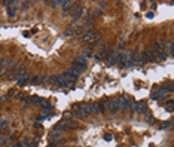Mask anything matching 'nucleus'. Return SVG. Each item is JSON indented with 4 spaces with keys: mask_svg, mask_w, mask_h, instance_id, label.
Here are the masks:
<instances>
[{
    "mask_svg": "<svg viewBox=\"0 0 174 147\" xmlns=\"http://www.w3.org/2000/svg\"><path fill=\"white\" fill-rule=\"evenodd\" d=\"M131 103H133V100H131L130 97L124 95V97L118 98V108H119V110H128L130 106H131Z\"/></svg>",
    "mask_w": 174,
    "mask_h": 147,
    "instance_id": "nucleus-1",
    "label": "nucleus"
},
{
    "mask_svg": "<svg viewBox=\"0 0 174 147\" xmlns=\"http://www.w3.org/2000/svg\"><path fill=\"white\" fill-rule=\"evenodd\" d=\"M95 36H97V33H95L94 30H86V31H83V34L80 36V40H82V42H92V40L95 39Z\"/></svg>",
    "mask_w": 174,
    "mask_h": 147,
    "instance_id": "nucleus-2",
    "label": "nucleus"
},
{
    "mask_svg": "<svg viewBox=\"0 0 174 147\" xmlns=\"http://www.w3.org/2000/svg\"><path fill=\"white\" fill-rule=\"evenodd\" d=\"M153 57H155V52L152 49H146L143 54H140V58H141L143 64L147 63V61H153Z\"/></svg>",
    "mask_w": 174,
    "mask_h": 147,
    "instance_id": "nucleus-3",
    "label": "nucleus"
},
{
    "mask_svg": "<svg viewBox=\"0 0 174 147\" xmlns=\"http://www.w3.org/2000/svg\"><path fill=\"white\" fill-rule=\"evenodd\" d=\"M76 107L82 111V114L85 116V119L91 114V106H90V104H86V103H83V104H76Z\"/></svg>",
    "mask_w": 174,
    "mask_h": 147,
    "instance_id": "nucleus-4",
    "label": "nucleus"
},
{
    "mask_svg": "<svg viewBox=\"0 0 174 147\" xmlns=\"http://www.w3.org/2000/svg\"><path fill=\"white\" fill-rule=\"evenodd\" d=\"M115 55H116V51H113V49H109V51L106 52V55H104V63H106L107 65H113Z\"/></svg>",
    "mask_w": 174,
    "mask_h": 147,
    "instance_id": "nucleus-5",
    "label": "nucleus"
},
{
    "mask_svg": "<svg viewBox=\"0 0 174 147\" xmlns=\"http://www.w3.org/2000/svg\"><path fill=\"white\" fill-rule=\"evenodd\" d=\"M46 101L40 97H28L27 98V104H34V106H43Z\"/></svg>",
    "mask_w": 174,
    "mask_h": 147,
    "instance_id": "nucleus-6",
    "label": "nucleus"
},
{
    "mask_svg": "<svg viewBox=\"0 0 174 147\" xmlns=\"http://www.w3.org/2000/svg\"><path fill=\"white\" fill-rule=\"evenodd\" d=\"M107 110L110 113H116L118 108V100H107Z\"/></svg>",
    "mask_w": 174,
    "mask_h": 147,
    "instance_id": "nucleus-7",
    "label": "nucleus"
},
{
    "mask_svg": "<svg viewBox=\"0 0 174 147\" xmlns=\"http://www.w3.org/2000/svg\"><path fill=\"white\" fill-rule=\"evenodd\" d=\"M64 123H66V129H67V131H68V129H77V128H79L77 122L73 120V119H67V120H64Z\"/></svg>",
    "mask_w": 174,
    "mask_h": 147,
    "instance_id": "nucleus-8",
    "label": "nucleus"
},
{
    "mask_svg": "<svg viewBox=\"0 0 174 147\" xmlns=\"http://www.w3.org/2000/svg\"><path fill=\"white\" fill-rule=\"evenodd\" d=\"M167 54H165V51H161V52H156L155 54V57H153V61H164V60H167Z\"/></svg>",
    "mask_w": 174,
    "mask_h": 147,
    "instance_id": "nucleus-9",
    "label": "nucleus"
},
{
    "mask_svg": "<svg viewBox=\"0 0 174 147\" xmlns=\"http://www.w3.org/2000/svg\"><path fill=\"white\" fill-rule=\"evenodd\" d=\"M28 80H30V76H21L20 79H17V85L18 86H25L27 83H28Z\"/></svg>",
    "mask_w": 174,
    "mask_h": 147,
    "instance_id": "nucleus-10",
    "label": "nucleus"
},
{
    "mask_svg": "<svg viewBox=\"0 0 174 147\" xmlns=\"http://www.w3.org/2000/svg\"><path fill=\"white\" fill-rule=\"evenodd\" d=\"M30 85H40V76H30Z\"/></svg>",
    "mask_w": 174,
    "mask_h": 147,
    "instance_id": "nucleus-11",
    "label": "nucleus"
},
{
    "mask_svg": "<svg viewBox=\"0 0 174 147\" xmlns=\"http://www.w3.org/2000/svg\"><path fill=\"white\" fill-rule=\"evenodd\" d=\"M80 55H82V57H85V58L92 57V49H91V48H85V49L80 52Z\"/></svg>",
    "mask_w": 174,
    "mask_h": 147,
    "instance_id": "nucleus-12",
    "label": "nucleus"
},
{
    "mask_svg": "<svg viewBox=\"0 0 174 147\" xmlns=\"http://www.w3.org/2000/svg\"><path fill=\"white\" fill-rule=\"evenodd\" d=\"M64 36H66V37L74 36V28H73V27H67V28L64 30Z\"/></svg>",
    "mask_w": 174,
    "mask_h": 147,
    "instance_id": "nucleus-13",
    "label": "nucleus"
},
{
    "mask_svg": "<svg viewBox=\"0 0 174 147\" xmlns=\"http://www.w3.org/2000/svg\"><path fill=\"white\" fill-rule=\"evenodd\" d=\"M97 104H98L100 113H103L104 110H107V100H106V101H100V103H97Z\"/></svg>",
    "mask_w": 174,
    "mask_h": 147,
    "instance_id": "nucleus-14",
    "label": "nucleus"
},
{
    "mask_svg": "<svg viewBox=\"0 0 174 147\" xmlns=\"http://www.w3.org/2000/svg\"><path fill=\"white\" fill-rule=\"evenodd\" d=\"M138 113H147V106L146 103H138Z\"/></svg>",
    "mask_w": 174,
    "mask_h": 147,
    "instance_id": "nucleus-15",
    "label": "nucleus"
},
{
    "mask_svg": "<svg viewBox=\"0 0 174 147\" xmlns=\"http://www.w3.org/2000/svg\"><path fill=\"white\" fill-rule=\"evenodd\" d=\"M173 104H174V100H167V103L164 104V107H165L168 111H173Z\"/></svg>",
    "mask_w": 174,
    "mask_h": 147,
    "instance_id": "nucleus-16",
    "label": "nucleus"
},
{
    "mask_svg": "<svg viewBox=\"0 0 174 147\" xmlns=\"http://www.w3.org/2000/svg\"><path fill=\"white\" fill-rule=\"evenodd\" d=\"M51 8H57V6H61V0H52V2H46Z\"/></svg>",
    "mask_w": 174,
    "mask_h": 147,
    "instance_id": "nucleus-17",
    "label": "nucleus"
},
{
    "mask_svg": "<svg viewBox=\"0 0 174 147\" xmlns=\"http://www.w3.org/2000/svg\"><path fill=\"white\" fill-rule=\"evenodd\" d=\"M130 108H131V111L138 113V103H137V101H133V103H131V106H130Z\"/></svg>",
    "mask_w": 174,
    "mask_h": 147,
    "instance_id": "nucleus-18",
    "label": "nucleus"
},
{
    "mask_svg": "<svg viewBox=\"0 0 174 147\" xmlns=\"http://www.w3.org/2000/svg\"><path fill=\"white\" fill-rule=\"evenodd\" d=\"M60 135H61V132H58L57 129H52V131H51V138H52V140H58Z\"/></svg>",
    "mask_w": 174,
    "mask_h": 147,
    "instance_id": "nucleus-19",
    "label": "nucleus"
},
{
    "mask_svg": "<svg viewBox=\"0 0 174 147\" xmlns=\"http://www.w3.org/2000/svg\"><path fill=\"white\" fill-rule=\"evenodd\" d=\"M91 106V113H100V110H98V104L97 103H92V104H90Z\"/></svg>",
    "mask_w": 174,
    "mask_h": 147,
    "instance_id": "nucleus-20",
    "label": "nucleus"
},
{
    "mask_svg": "<svg viewBox=\"0 0 174 147\" xmlns=\"http://www.w3.org/2000/svg\"><path fill=\"white\" fill-rule=\"evenodd\" d=\"M150 98H152V100H161V98H164V95H162L161 92H153V94L150 95Z\"/></svg>",
    "mask_w": 174,
    "mask_h": 147,
    "instance_id": "nucleus-21",
    "label": "nucleus"
},
{
    "mask_svg": "<svg viewBox=\"0 0 174 147\" xmlns=\"http://www.w3.org/2000/svg\"><path fill=\"white\" fill-rule=\"evenodd\" d=\"M49 83V76H40V85H48Z\"/></svg>",
    "mask_w": 174,
    "mask_h": 147,
    "instance_id": "nucleus-22",
    "label": "nucleus"
},
{
    "mask_svg": "<svg viewBox=\"0 0 174 147\" xmlns=\"http://www.w3.org/2000/svg\"><path fill=\"white\" fill-rule=\"evenodd\" d=\"M49 110H52V104L51 103H45L43 104V111H49Z\"/></svg>",
    "mask_w": 174,
    "mask_h": 147,
    "instance_id": "nucleus-23",
    "label": "nucleus"
},
{
    "mask_svg": "<svg viewBox=\"0 0 174 147\" xmlns=\"http://www.w3.org/2000/svg\"><path fill=\"white\" fill-rule=\"evenodd\" d=\"M161 128H162V129H170V128H171V120H167V122H164Z\"/></svg>",
    "mask_w": 174,
    "mask_h": 147,
    "instance_id": "nucleus-24",
    "label": "nucleus"
},
{
    "mask_svg": "<svg viewBox=\"0 0 174 147\" xmlns=\"http://www.w3.org/2000/svg\"><path fill=\"white\" fill-rule=\"evenodd\" d=\"M98 5H100V11H103V9H107V2H98Z\"/></svg>",
    "mask_w": 174,
    "mask_h": 147,
    "instance_id": "nucleus-25",
    "label": "nucleus"
},
{
    "mask_svg": "<svg viewBox=\"0 0 174 147\" xmlns=\"http://www.w3.org/2000/svg\"><path fill=\"white\" fill-rule=\"evenodd\" d=\"M15 14H17V11H15V9H8V15H9V18H14V17H15Z\"/></svg>",
    "mask_w": 174,
    "mask_h": 147,
    "instance_id": "nucleus-26",
    "label": "nucleus"
},
{
    "mask_svg": "<svg viewBox=\"0 0 174 147\" xmlns=\"http://www.w3.org/2000/svg\"><path fill=\"white\" fill-rule=\"evenodd\" d=\"M77 61H79V63H83V64H86V58H85V57H82V55H79Z\"/></svg>",
    "mask_w": 174,
    "mask_h": 147,
    "instance_id": "nucleus-27",
    "label": "nucleus"
},
{
    "mask_svg": "<svg viewBox=\"0 0 174 147\" xmlns=\"http://www.w3.org/2000/svg\"><path fill=\"white\" fill-rule=\"evenodd\" d=\"M15 97H17V100H25L24 94H15Z\"/></svg>",
    "mask_w": 174,
    "mask_h": 147,
    "instance_id": "nucleus-28",
    "label": "nucleus"
},
{
    "mask_svg": "<svg viewBox=\"0 0 174 147\" xmlns=\"http://www.w3.org/2000/svg\"><path fill=\"white\" fill-rule=\"evenodd\" d=\"M14 95H15V91H14V89H11V91L8 92V97H14Z\"/></svg>",
    "mask_w": 174,
    "mask_h": 147,
    "instance_id": "nucleus-29",
    "label": "nucleus"
},
{
    "mask_svg": "<svg viewBox=\"0 0 174 147\" xmlns=\"http://www.w3.org/2000/svg\"><path fill=\"white\" fill-rule=\"evenodd\" d=\"M94 58H95L97 61H100V60H101V55H100V54H95V55H94Z\"/></svg>",
    "mask_w": 174,
    "mask_h": 147,
    "instance_id": "nucleus-30",
    "label": "nucleus"
},
{
    "mask_svg": "<svg viewBox=\"0 0 174 147\" xmlns=\"http://www.w3.org/2000/svg\"><path fill=\"white\" fill-rule=\"evenodd\" d=\"M6 143V138H3V137H0V144H5Z\"/></svg>",
    "mask_w": 174,
    "mask_h": 147,
    "instance_id": "nucleus-31",
    "label": "nucleus"
},
{
    "mask_svg": "<svg viewBox=\"0 0 174 147\" xmlns=\"http://www.w3.org/2000/svg\"><path fill=\"white\" fill-rule=\"evenodd\" d=\"M8 100V97H0V103H5Z\"/></svg>",
    "mask_w": 174,
    "mask_h": 147,
    "instance_id": "nucleus-32",
    "label": "nucleus"
},
{
    "mask_svg": "<svg viewBox=\"0 0 174 147\" xmlns=\"http://www.w3.org/2000/svg\"><path fill=\"white\" fill-rule=\"evenodd\" d=\"M28 5H30V3H27V2H25V3H23V9H27V8H28Z\"/></svg>",
    "mask_w": 174,
    "mask_h": 147,
    "instance_id": "nucleus-33",
    "label": "nucleus"
},
{
    "mask_svg": "<svg viewBox=\"0 0 174 147\" xmlns=\"http://www.w3.org/2000/svg\"><path fill=\"white\" fill-rule=\"evenodd\" d=\"M125 46V42H119V49H122Z\"/></svg>",
    "mask_w": 174,
    "mask_h": 147,
    "instance_id": "nucleus-34",
    "label": "nucleus"
},
{
    "mask_svg": "<svg viewBox=\"0 0 174 147\" xmlns=\"http://www.w3.org/2000/svg\"><path fill=\"white\" fill-rule=\"evenodd\" d=\"M34 128H36V129H40V128H42V125H40V123H36V125H34Z\"/></svg>",
    "mask_w": 174,
    "mask_h": 147,
    "instance_id": "nucleus-35",
    "label": "nucleus"
},
{
    "mask_svg": "<svg viewBox=\"0 0 174 147\" xmlns=\"http://www.w3.org/2000/svg\"><path fill=\"white\" fill-rule=\"evenodd\" d=\"M106 140H107V141H110V140H112V135H110V134H107V135H106Z\"/></svg>",
    "mask_w": 174,
    "mask_h": 147,
    "instance_id": "nucleus-36",
    "label": "nucleus"
},
{
    "mask_svg": "<svg viewBox=\"0 0 174 147\" xmlns=\"http://www.w3.org/2000/svg\"><path fill=\"white\" fill-rule=\"evenodd\" d=\"M147 18H153V12H149L147 14Z\"/></svg>",
    "mask_w": 174,
    "mask_h": 147,
    "instance_id": "nucleus-37",
    "label": "nucleus"
}]
</instances>
